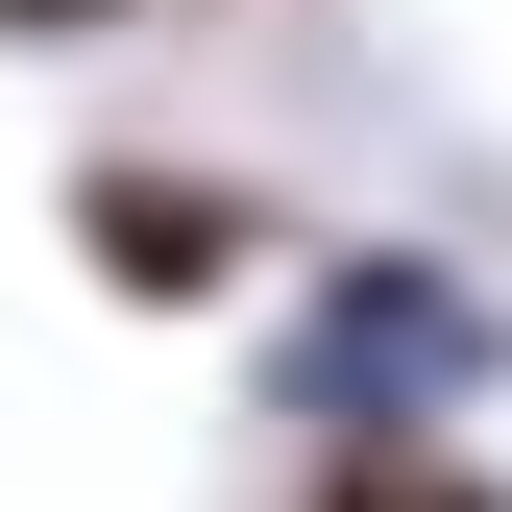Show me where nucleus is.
I'll use <instances>...</instances> for the list:
<instances>
[{"label": "nucleus", "instance_id": "1", "mask_svg": "<svg viewBox=\"0 0 512 512\" xmlns=\"http://www.w3.org/2000/svg\"><path fill=\"white\" fill-rule=\"evenodd\" d=\"M512 391V293L464 244H317L269 293V415L293 439H464Z\"/></svg>", "mask_w": 512, "mask_h": 512}, {"label": "nucleus", "instance_id": "2", "mask_svg": "<svg viewBox=\"0 0 512 512\" xmlns=\"http://www.w3.org/2000/svg\"><path fill=\"white\" fill-rule=\"evenodd\" d=\"M74 269L147 293V317H196V293L269 269V220H244V171H196V147H98L74 171Z\"/></svg>", "mask_w": 512, "mask_h": 512}, {"label": "nucleus", "instance_id": "3", "mask_svg": "<svg viewBox=\"0 0 512 512\" xmlns=\"http://www.w3.org/2000/svg\"><path fill=\"white\" fill-rule=\"evenodd\" d=\"M293 512H512V464H488V439H317Z\"/></svg>", "mask_w": 512, "mask_h": 512}, {"label": "nucleus", "instance_id": "4", "mask_svg": "<svg viewBox=\"0 0 512 512\" xmlns=\"http://www.w3.org/2000/svg\"><path fill=\"white\" fill-rule=\"evenodd\" d=\"M122 25H171V0H0V49H122Z\"/></svg>", "mask_w": 512, "mask_h": 512}]
</instances>
